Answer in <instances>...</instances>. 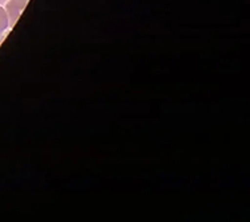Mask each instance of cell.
<instances>
[{
  "mask_svg": "<svg viewBox=\"0 0 250 222\" xmlns=\"http://www.w3.org/2000/svg\"><path fill=\"white\" fill-rule=\"evenodd\" d=\"M27 3H28V0H8L7 1L4 10L7 12L8 20H10V27H14L15 23L19 20L20 15L24 11Z\"/></svg>",
  "mask_w": 250,
  "mask_h": 222,
  "instance_id": "cell-1",
  "label": "cell"
},
{
  "mask_svg": "<svg viewBox=\"0 0 250 222\" xmlns=\"http://www.w3.org/2000/svg\"><path fill=\"white\" fill-rule=\"evenodd\" d=\"M8 27H10V20H8L7 12H5L4 7L0 5V36L4 34Z\"/></svg>",
  "mask_w": 250,
  "mask_h": 222,
  "instance_id": "cell-2",
  "label": "cell"
}]
</instances>
